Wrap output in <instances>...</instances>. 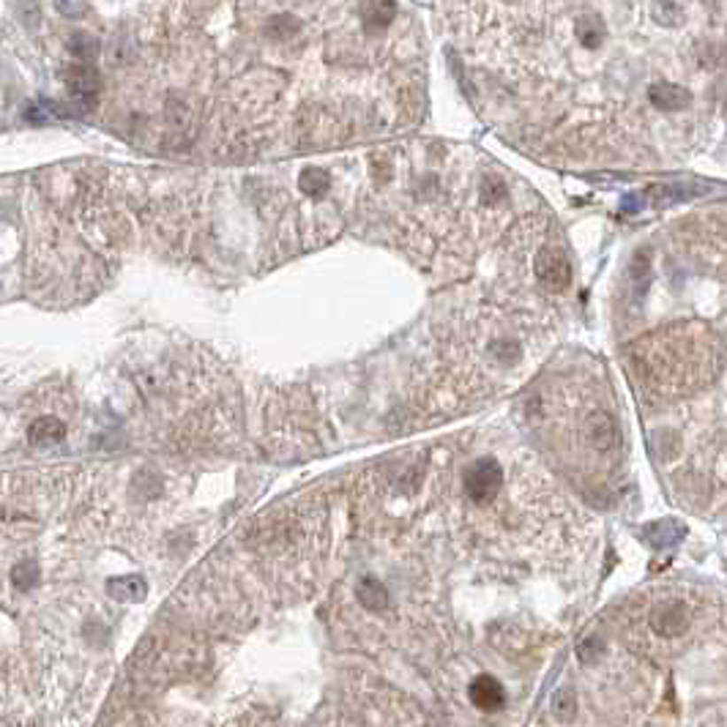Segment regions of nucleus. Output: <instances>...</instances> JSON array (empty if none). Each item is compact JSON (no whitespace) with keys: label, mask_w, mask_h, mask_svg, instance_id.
<instances>
[{"label":"nucleus","mask_w":727,"mask_h":727,"mask_svg":"<svg viewBox=\"0 0 727 727\" xmlns=\"http://www.w3.org/2000/svg\"><path fill=\"white\" fill-rule=\"evenodd\" d=\"M629 367L648 394L684 397L716 381L724 367V344L708 326L673 323L631 344Z\"/></svg>","instance_id":"1"},{"label":"nucleus","mask_w":727,"mask_h":727,"mask_svg":"<svg viewBox=\"0 0 727 727\" xmlns=\"http://www.w3.org/2000/svg\"><path fill=\"white\" fill-rule=\"evenodd\" d=\"M503 482H506V473L500 462L495 457H479L462 473V492L473 506H487L498 500V495L503 492Z\"/></svg>","instance_id":"2"},{"label":"nucleus","mask_w":727,"mask_h":727,"mask_svg":"<svg viewBox=\"0 0 727 727\" xmlns=\"http://www.w3.org/2000/svg\"><path fill=\"white\" fill-rule=\"evenodd\" d=\"M533 279L550 293H563L572 284V260L558 244H542L533 251Z\"/></svg>","instance_id":"3"},{"label":"nucleus","mask_w":727,"mask_h":727,"mask_svg":"<svg viewBox=\"0 0 727 727\" xmlns=\"http://www.w3.org/2000/svg\"><path fill=\"white\" fill-rule=\"evenodd\" d=\"M468 700L482 714H498L506 708V703H509V694H506V686L498 678L476 676L468 684Z\"/></svg>","instance_id":"4"},{"label":"nucleus","mask_w":727,"mask_h":727,"mask_svg":"<svg viewBox=\"0 0 727 727\" xmlns=\"http://www.w3.org/2000/svg\"><path fill=\"white\" fill-rule=\"evenodd\" d=\"M63 80H66L72 97H77L80 102L85 99H93L99 93V72L90 66L88 60H77V63H69L66 69H63Z\"/></svg>","instance_id":"5"},{"label":"nucleus","mask_w":727,"mask_h":727,"mask_svg":"<svg viewBox=\"0 0 727 727\" xmlns=\"http://www.w3.org/2000/svg\"><path fill=\"white\" fill-rule=\"evenodd\" d=\"M356 599H359V605H361L364 610H369V613H386V610H389V602H391L389 588H386L381 580H377V577H372V575H367V577L359 580V585H356Z\"/></svg>","instance_id":"6"},{"label":"nucleus","mask_w":727,"mask_h":727,"mask_svg":"<svg viewBox=\"0 0 727 727\" xmlns=\"http://www.w3.org/2000/svg\"><path fill=\"white\" fill-rule=\"evenodd\" d=\"M648 99L659 110L676 112V110H684V107L692 104V93L681 85H673V82H656V85L648 88Z\"/></svg>","instance_id":"7"},{"label":"nucleus","mask_w":727,"mask_h":727,"mask_svg":"<svg viewBox=\"0 0 727 727\" xmlns=\"http://www.w3.org/2000/svg\"><path fill=\"white\" fill-rule=\"evenodd\" d=\"M63 435H66V427L55 416H42L27 427L30 446H55L63 440Z\"/></svg>","instance_id":"8"},{"label":"nucleus","mask_w":727,"mask_h":727,"mask_svg":"<svg viewBox=\"0 0 727 727\" xmlns=\"http://www.w3.org/2000/svg\"><path fill=\"white\" fill-rule=\"evenodd\" d=\"M684 528L673 520H659V522H651L646 530H643V539L656 547V550H665V547H673L684 539Z\"/></svg>","instance_id":"9"},{"label":"nucleus","mask_w":727,"mask_h":727,"mask_svg":"<svg viewBox=\"0 0 727 727\" xmlns=\"http://www.w3.org/2000/svg\"><path fill=\"white\" fill-rule=\"evenodd\" d=\"M550 711H553L555 724H563V727L575 724V716H577V692H575V686H568V684L558 686L555 694H553Z\"/></svg>","instance_id":"10"},{"label":"nucleus","mask_w":727,"mask_h":727,"mask_svg":"<svg viewBox=\"0 0 727 727\" xmlns=\"http://www.w3.org/2000/svg\"><path fill=\"white\" fill-rule=\"evenodd\" d=\"M107 593L118 602H140L145 596V580L143 577H112L107 580Z\"/></svg>","instance_id":"11"},{"label":"nucleus","mask_w":727,"mask_h":727,"mask_svg":"<svg viewBox=\"0 0 727 727\" xmlns=\"http://www.w3.org/2000/svg\"><path fill=\"white\" fill-rule=\"evenodd\" d=\"M575 36L583 42V47L593 50V47H599V42L605 39V22L599 17H580L575 22Z\"/></svg>","instance_id":"12"},{"label":"nucleus","mask_w":727,"mask_h":727,"mask_svg":"<svg viewBox=\"0 0 727 727\" xmlns=\"http://www.w3.org/2000/svg\"><path fill=\"white\" fill-rule=\"evenodd\" d=\"M298 183H301V192H304V195L321 197V195H326V189L331 186V178H329V173H323V170H304Z\"/></svg>","instance_id":"13"},{"label":"nucleus","mask_w":727,"mask_h":727,"mask_svg":"<svg viewBox=\"0 0 727 727\" xmlns=\"http://www.w3.org/2000/svg\"><path fill=\"white\" fill-rule=\"evenodd\" d=\"M12 580L19 591H30V588H36L39 580H42V572H39V566L34 561H22L14 566V572H12Z\"/></svg>","instance_id":"14"}]
</instances>
